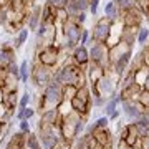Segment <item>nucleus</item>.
I'll return each instance as SVG.
<instances>
[{
    "instance_id": "37998d69",
    "label": "nucleus",
    "mask_w": 149,
    "mask_h": 149,
    "mask_svg": "<svg viewBox=\"0 0 149 149\" xmlns=\"http://www.w3.org/2000/svg\"><path fill=\"white\" fill-rule=\"evenodd\" d=\"M119 118V109H116L114 113H111L109 116H108V119H118Z\"/></svg>"
},
{
    "instance_id": "a18cd8bd",
    "label": "nucleus",
    "mask_w": 149,
    "mask_h": 149,
    "mask_svg": "<svg viewBox=\"0 0 149 149\" xmlns=\"http://www.w3.org/2000/svg\"><path fill=\"white\" fill-rule=\"evenodd\" d=\"M7 2H8V0H0V5H2V7H5Z\"/></svg>"
},
{
    "instance_id": "de8ad7c7",
    "label": "nucleus",
    "mask_w": 149,
    "mask_h": 149,
    "mask_svg": "<svg viewBox=\"0 0 149 149\" xmlns=\"http://www.w3.org/2000/svg\"><path fill=\"white\" fill-rule=\"evenodd\" d=\"M129 149H131V148H129Z\"/></svg>"
},
{
    "instance_id": "09e8293b",
    "label": "nucleus",
    "mask_w": 149,
    "mask_h": 149,
    "mask_svg": "<svg viewBox=\"0 0 149 149\" xmlns=\"http://www.w3.org/2000/svg\"><path fill=\"white\" fill-rule=\"evenodd\" d=\"M148 40H149V38H148Z\"/></svg>"
},
{
    "instance_id": "f3484780",
    "label": "nucleus",
    "mask_w": 149,
    "mask_h": 149,
    "mask_svg": "<svg viewBox=\"0 0 149 149\" xmlns=\"http://www.w3.org/2000/svg\"><path fill=\"white\" fill-rule=\"evenodd\" d=\"M25 141H27V134L18 131V133H15L8 139L5 149H25Z\"/></svg>"
},
{
    "instance_id": "20e7f679",
    "label": "nucleus",
    "mask_w": 149,
    "mask_h": 149,
    "mask_svg": "<svg viewBox=\"0 0 149 149\" xmlns=\"http://www.w3.org/2000/svg\"><path fill=\"white\" fill-rule=\"evenodd\" d=\"M90 93L93 96H100V98H103L104 101H106V100H113V98L116 96V81L111 80V78L104 73L101 78L98 80L96 85L91 86Z\"/></svg>"
},
{
    "instance_id": "2f4dec72",
    "label": "nucleus",
    "mask_w": 149,
    "mask_h": 149,
    "mask_svg": "<svg viewBox=\"0 0 149 149\" xmlns=\"http://www.w3.org/2000/svg\"><path fill=\"white\" fill-rule=\"evenodd\" d=\"M47 3L52 5V7H55V8L58 10V8H66V5H68L70 2L68 0H47Z\"/></svg>"
},
{
    "instance_id": "6e6552de",
    "label": "nucleus",
    "mask_w": 149,
    "mask_h": 149,
    "mask_svg": "<svg viewBox=\"0 0 149 149\" xmlns=\"http://www.w3.org/2000/svg\"><path fill=\"white\" fill-rule=\"evenodd\" d=\"M30 74H32V80L37 86H47L48 83L52 81V78H53L52 68H48V66H45V65H40L38 61L33 65L32 73Z\"/></svg>"
},
{
    "instance_id": "412c9836",
    "label": "nucleus",
    "mask_w": 149,
    "mask_h": 149,
    "mask_svg": "<svg viewBox=\"0 0 149 149\" xmlns=\"http://www.w3.org/2000/svg\"><path fill=\"white\" fill-rule=\"evenodd\" d=\"M42 22V8L40 7H35L33 12L30 13V22H28V28L30 30H37L38 25Z\"/></svg>"
},
{
    "instance_id": "72a5a7b5",
    "label": "nucleus",
    "mask_w": 149,
    "mask_h": 149,
    "mask_svg": "<svg viewBox=\"0 0 149 149\" xmlns=\"http://www.w3.org/2000/svg\"><path fill=\"white\" fill-rule=\"evenodd\" d=\"M149 38V30L148 28H139V32H138V40L139 43H146V40Z\"/></svg>"
},
{
    "instance_id": "4c0bfd02",
    "label": "nucleus",
    "mask_w": 149,
    "mask_h": 149,
    "mask_svg": "<svg viewBox=\"0 0 149 149\" xmlns=\"http://www.w3.org/2000/svg\"><path fill=\"white\" fill-rule=\"evenodd\" d=\"M88 38H90V33H88V30H85V28H83V33H81V42H80L81 45H83V47L86 45Z\"/></svg>"
},
{
    "instance_id": "4be33fe9",
    "label": "nucleus",
    "mask_w": 149,
    "mask_h": 149,
    "mask_svg": "<svg viewBox=\"0 0 149 149\" xmlns=\"http://www.w3.org/2000/svg\"><path fill=\"white\" fill-rule=\"evenodd\" d=\"M108 123H109V119H108V116H101L98 118L93 124H90L88 128H86V134H91L93 131H96V129H103V128H108Z\"/></svg>"
},
{
    "instance_id": "b1692460",
    "label": "nucleus",
    "mask_w": 149,
    "mask_h": 149,
    "mask_svg": "<svg viewBox=\"0 0 149 149\" xmlns=\"http://www.w3.org/2000/svg\"><path fill=\"white\" fill-rule=\"evenodd\" d=\"M18 76H20V80L23 83H27L28 76H30V63H28L27 60H23L18 66Z\"/></svg>"
},
{
    "instance_id": "f257e3e1",
    "label": "nucleus",
    "mask_w": 149,
    "mask_h": 149,
    "mask_svg": "<svg viewBox=\"0 0 149 149\" xmlns=\"http://www.w3.org/2000/svg\"><path fill=\"white\" fill-rule=\"evenodd\" d=\"M50 83H55L58 86H73L80 90L86 86V73L85 70L76 66V65H63L58 71L53 73V78Z\"/></svg>"
},
{
    "instance_id": "4468645a",
    "label": "nucleus",
    "mask_w": 149,
    "mask_h": 149,
    "mask_svg": "<svg viewBox=\"0 0 149 149\" xmlns=\"http://www.w3.org/2000/svg\"><path fill=\"white\" fill-rule=\"evenodd\" d=\"M70 106H71V111H74L76 114H80L81 118H85L88 116V113H90V103H86L83 101V100H80L78 96H73L71 100H70Z\"/></svg>"
},
{
    "instance_id": "c85d7f7f",
    "label": "nucleus",
    "mask_w": 149,
    "mask_h": 149,
    "mask_svg": "<svg viewBox=\"0 0 149 149\" xmlns=\"http://www.w3.org/2000/svg\"><path fill=\"white\" fill-rule=\"evenodd\" d=\"M61 95H63V100H71L76 95V88H73V86H61Z\"/></svg>"
},
{
    "instance_id": "c756f323",
    "label": "nucleus",
    "mask_w": 149,
    "mask_h": 149,
    "mask_svg": "<svg viewBox=\"0 0 149 149\" xmlns=\"http://www.w3.org/2000/svg\"><path fill=\"white\" fill-rule=\"evenodd\" d=\"M28 38V30L27 28H22L20 33H18V38H17V42H15V48H20L23 43H25V40Z\"/></svg>"
},
{
    "instance_id": "ddd939ff",
    "label": "nucleus",
    "mask_w": 149,
    "mask_h": 149,
    "mask_svg": "<svg viewBox=\"0 0 149 149\" xmlns=\"http://www.w3.org/2000/svg\"><path fill=\"white\" fill-rule=\"evenodd\" d=\"M60 121H61V116H60L58 109H52V111L42 113V118H40V123H38V124H42V126H55V128H58Z\"/></svg>"
},
{
    "instance_id": "bb28decb",
    "label": "nucleus",
    "mask_w": 149,
    "mask_h": 149,
    "mask_svg": "<svg viewBox=\"0 0 149 149\" xmlns=\"http://www.w3.org/2000/svg\"><path fill=\"white\" fill-rule=\"evenodd\" d=\"M13 63L12 60H8V56H7L5 53H2L0 52V73H3V71H7L8 70V66Z\"/></svg>"
},
{
    "instance_id": "f704fd0d",
    "label": "nucleus",
    "mask_w": 149,
    "mask_h": 149,
    "mask_svg": "<svg viewBox=\"0 0 149 149\" xmlns=\"http://www.w3.org/2000/svg\"><path fill=\"white\" fill-rule=\"evenodd\" d=\"M30 101H32V95H30V93L27 91V93H25V95L20 98V101H18V106H20V108H27L28 104H30Z\"/></svg>"
},
{
    "instance_id": "58836bf2",
    "label": "nucleus",
    "mask_w": 149,
    "mask_h": 149,
    "mask_svg": "<svg viewBox=\"0 0 149 149\" xmlns=\"http://www.w3.org/2000/svg\"><path fill=\"white\" fill-rule=\"evenodd\" d=\"M141 149H149V134L141 138Z\"/></svg>"
},
{
    "instance_id": "473e14b6",
    "label": "nucleus",
    "mask_w": 149,
    "mask_h": 149,
    "mask_svg": "<svg viewBox=\"0 0 149 149\" xmlns=\"http://www.w3.org/2000/svg\"><path fill=\"white\" fill-rule=\"evenodd\" d=\"M73 3L80 12H86L90 8V0H73Z\"/></svg>"
},
{
    "instance_id": "a211bd4d",
    "label": "nucleus",
    "mask_w": 149,
    "mask_h": 149,
    "mask_svg": "<svg viewBox=\"0 0 149 149\" xmlns=\"http://www.w3.org/2000/svg\"><path fill=\"white\" fill-rule=\"evenodd\" d=\"M55 22H56V8L47 3L42 8V23H45V25H55Z\"/></svg>"
},
{
    "instance_id": "f03ea898",
    "label": "nucleus",
    "mask_w": 149,
    "mask_h": 149,
    "mask_svg": "<svg viewBox=\"0 0 149 149\" xmlns=\"http://www.w3.org/2000/svg\"><path fill=\"white\" fill-rule=\"evenodd\" d=\"M83 128H85V118H81L74 111H70L61 116V121H60L58 126L60 138L73 143L74 139L78 138V134L83 131Z\"/></svg>"
},
{
    "instance_id": "9b49d317",
    "label": "nucleus",
    "mask_w": 149,
    "mask_h": 149,
    "mask_svg": "<svg viewBox=\"0 0 149 149\" xmlns=\"http://www.w3.org/2000/svg\"><path fill=\"white\" fill-rule=\"evenodd\" d=\"M91 136L98 141V144H100L103 149H113V134L108 128L96 129V131L91 133Z\"/></svg>"
},
{
    "instance_id": "393cba45",
    "label": "nucleus",
    "mask_w": 149,
    "mask_h": 149,
    "mask_svg": "<svg viewBox=\"0 0 149 149\" xmlns=\"http://www.w3.org/2000/svg\"><path fill=\"white\" fill-rule=\"evenodd\" d=\"M104 17L109 18L111 22L116 20L118 10H116V3H114V2H108V3H106V7H104Z\"/></svg>"
},
{
    "instance_id": "ea45409f",
    "label": "nucleus",
    "mask_w": 149,
    "mask_h": 149,
    "mask_svg": "<svg viewBox=\"0 0 149 149\" xmlns=\"http://www.w3.org/2000/svg\"><path fill=\"white\" fill-rule=\"evenodd\" d=\"M33 116H35V109H32V108H25V119H27V121H28V119H30V118H33Z\"/></svg>"
},
{
    "instance_id": "dca6fc26",
    "label": "nucleus",
    "mask_w": 149,
    "mask_h": 149,
    "mask_svg": "<svg viewBox=\"0 0 149 149\" xmlns=\"http://www.w3.org/2000/svg\"><path fill=\"white\" fill-rule=\"evenodd\" d=\"M126 128H128V134H126V138H124V143L128 144V148H134V146L141 141L138 129H136V124H134V123H128Z\"/></svg>"
},
{
    "instance_id": "9d476101",
    "label": "nucleus",
    "mask_w": 149,
    "mask_h": 149,
    "mask_svg": "<svg viewBox=\"0 0 149 149\" xmlns=\"http://www.w3.org/2000/svg\"><path fill=\"white\" fill-rule=\"evenodd\" d=\"M123 23L124 27H138L143 22V15H141V10L138 8H129V10H123Z\"/></svg>"
},
{
    "instance_id": "49530a36",
    "label": "nucleus",
    "mask_w": 149,
    "mask_h": 149,
    "mask_svg": "<svg viewBox=\"0 0 149 149\" xmlns=\"http://www.w3.org/2000/svg\"><path fill=\"white\" fill-rule=\"evenodd\" d=\"M144 13H146V15H148V17H149V7H148V10L144 12Z\"/></svg>"
},
{
    "instance_id": "cd10ccee",
    "label": "nucleus",
    "mask_w": 149,
    "mask_h": 149,
    "mask_svg": "<svg viewBox=\"0 0 149 149\" xmlns=\"http://www.w3.org/2000/svg\"><path fill=\"white\" fill-rule=\"evenodd\" d=\"M118 103H121L119 101V96H116V98H113V100H109V101L106 103V116H109L111 113H114L116 111V106H118Z\"/></svg>"
},
{
    "instance_id": "6ab92c4d",
    "label": "nucleus",
    "mask_w": 149,
    "mask_h": 149,
    "mask_svg": "<svg viewBox=\"0 0 149 149\" xmlns=\"http://www.w3.org/2000/svg\"><path fill=\"white\" fill-rule=\"evenodd\" d=\"M138 32H139L138 27H124L123 28V32H121V42L128 43V45L133 47L134 40L138 38Z\"/></svg>"
},
{
    "instance_id": "423d86ee",
    "label": "nucleus",
    "mask_w": 149,
    "mask_h": 149,
    "mask_svg": "<svg viewBox=\"0 0 149 149\" xmlns=\"http://www.w3.org/2000/svg\"><path fill=\"white\" fill-rule=\"evenodd\" d=\"M109 33H111V20L106 18V17H101V18L95 23V27H93L91 43H106L108 45Z\"/></svg>"
},
{
    "instance_id": "7ed1b4c3",
    "label": "nucleus",
    "mask_w": 149,
    "mask_h": 149,
    "mask_svg": "<svg viewBox=\"0 0 149 149\" xmlns=\"http://www.w3.org/2000/svg\"><path fill=\"white\" fill-rule=\"evenodd\" d=\"M63 101L65 100H63V95H61V86L55 85V83H48L43 95L38 100V113L58 109Z\"/></svg>"
},
{
    "instance_id": "79ce46f5",
    "label": "nucleus",
    "mask_w": 149,
    "mask_h": 149,
    "mask_svg": "<svg viewBox=\"0 0 149 149\" xmlns=\"http://www.w3.org/2000/svg\"><path fill=\"white\" fill-rule=\"evenodd\" d=\"M118 149H129V148H128V144L124 143L123 139H119V143H118Z\"/></svg>"
},
{
    "instance_id": "c03bdc74",
    "label": "nucleus",
    "mask_w": 149,
    "mask_h": 149,
    "mask_svg": "<svg viewBox=\"0 0 149 149\" xmlns=\"http://www.w3.org/2000/svg\"><path fill=\"white\" fill-rule=\"evenodd\" d=\"M143 90H148L149 91V76H148V80H146V83H144V88Z\"/></svg>"
},
{
    "instance_id": "c9c22d12",
    "label": "nucleus",
    "mask_w": 149,
    "mask_h": 149,
    "mask_svg": "<svg viewBox=\"0 0 149 149\" xmlns=\"http://www.w3.org/2000/svg\"><path fill=\"white\" fill-rule=\"evenodd\" d=\"M18 126H20V131L23 134H30V123H28L27 119H22Z\"/></svg>"
},
{
    "instance_id": "a19ab883",
    "label": "nucleus",
    "mask_w": 149,
    "mask_h": 149,
    "mask_svg": "<svg viewBox=\"0 0 149 149\" xmlns=\"http://www.w3.org/2000/svg\"><path fill=\"white\" fill-rule=\"evenodd\" d=\"M5 10H7V7H2L0 5V25H2V23H5Z\"/></svg>"
},
{
    "instance_id": "e433bc0d",
    "label": "nucleus",
    "mask_w": 149,
    "mask_h": 149,
    "mask_svg": "<svg viewBox=\"0 0 149 149\" xmlns=\"http://www.w3.org/2000/svg\"><path fill=\"white\" fill-rule=\"evenodd\" d=\"M98 5H100V0H90V12L93 13V15H96Z\"/></svg>"
},
{
    "instance_id": "39448f33",
    "label": "nucleus",
    "mask_w": 149,
    "mask_h": 149,
    "mask_svg": "<svg viewBox=\"0 0 149 149\" xmlns=\"http://www.w3.org/2000/svg\"><path fill=\"white\" fill-rule=\"evenodd\" d=\"M81 33H83V28L81 25H78L74 20L68 18V20L63 23V35L66 37V47L68 48H74L78 47L81 42Z\"/></svg>"
},
{
    "instance_id": "5701e85b",
    "label": "nucleus",
    "mask_w": 149,
    "mask_h": 149,
    "mask_svg": "<svg viewBox=\"0 0 149 149\" xmlns=\"http://www.w3.org/2000/svg\"><path fill=\"white\" fill-rule=\"evenodd\" d=\"M25 149H42V144H40V139H38L37 134H27V141H25Z\"/></svg>"
},
{
    "instance_id": "7c9ffc66",
    "label": "nucleus",
    "mask_w": 149,
    "mask_h": 149,
    "mask_svg": "<svg viewBox=\"0 0 149 149\" xmlns=\"http://www.w3.org/2000/svg\"><path fill=\"white\" fill-rule=\"evenodd\" d=\"M71 146H73V143H70V141H66L63 138H58V141L55 143L53 149H71Z\"/></svg>"
},
{
    "instance_id": "2eb2a0df",
    "label": "nucleus",
    "mask_w": 149,
    "mask_h": 149,
    "mask_svg": "<svg viewBox=\"0 0 149 149\" xmlns=\"http://www.w3.org/2000/svg\"><path fill=\"white\" fill-rule=\"evenodd\" d=\"M141 86L133 83V85L126 86V88H121V93H119V101H128V100H136L138 95L141 93Z\"/></svg>"
},
{
    "instance_id": "f8f14e48",
    "label": "nucleus",
    "mask_w": 149,
    "mask_h": 149,
    "mask_svg": "<svg viewBox=\"0 0 149 149\" xmlns=\"http://www.w3.org/2000/svg\"><path fill=\"white\" fill-rule=\"evenodd\" d=\"M73 63L80 68H85L86 65L90 63V52L86 50V47L83 45H78V47L73 48Z\"/></svg>"
},
{
    "instance_id": "1a4fd4ad",
    "label": "nucleus",
    "mask_w": 149,
    "mask_h": 149,
    "mask_svg": "<svg viewBox=\"0 0 149 149\" xmlns=\"http://www.w3.org/2000/svg\"><path fill=\"white\" fill-rule=\"evenodd\" d=\"M38 58L37 61L40 65H45L48 68H53L55 65L58 63V56H60V48L58 47H43L37 55Z\"/></svg>"
},
{
    "instance_id": "0eeeda50",
    "label": "nucleus",
    "mask_w": 149,
    "mask_h": 149,
    "mask_svg": "<svg viewBox=\"0 0 149 149\" xmlns=\"http://www.w3.org/2000/svg\"><path fill=\"white\" fill-rule=\"evenodd\" d=\"M108 52H109V47H108L106 43H93V47L90 50V61L106 70L109 66Z\"/></svg>"
},
{
    "instance_id": "aec40b11",
    "label": "nucleus",
    "mask_w": 149,
    "mask_h": 149,
    "mask_svg": "<svg viewBox=\"0 0 149 149\" xmlns=\"http://www.w3.org/2000/svg\"><path fill=\"white\" fill-rule=\"evenodd\" d=\"M88 74H90V85H96L98 83V80L101 78L103 74H104V68H101V66H98L96 63H91L90 70H88Z\"/></svg>"
},
{
    "instance_id": "a878e982",
    "label": "nucleus",
    "mask_w": 149,
    "mask_h": 149,
    "mask_svg": "<svg viewBox=\"0 0 149 149\" xmlns=\"http://www.w3.org/2000/svg\"><path fill=\"white\" fill-rule=\"evenodd\" d=\"M136 101L144 108V109H149V91L148 90H141V93L138 95Z\"/></svg>"
}]
</instances>
